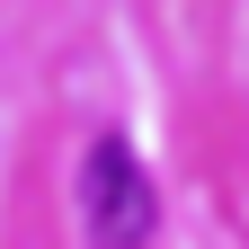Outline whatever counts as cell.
I'll use <instances>...</instances> for the list:
<instances>
[{
    "label": "cell",
    "instance_id": "cell-1",
    "mask_svg": "<svg viewBox=\"0 0 249 249\" xmlns=\"http://www.w3.org/2000/svg\"><path fill=\"white\" fill-rule=\"evenodd\" d=\"M80 223H89V249H151V231H160L151 169L134 160L124 134H98L80 151Z\"/></svg>",
    "mask_w": 249,
    "mask_h": 249
}]
</instances>
